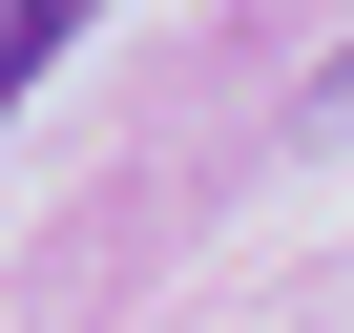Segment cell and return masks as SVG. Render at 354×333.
<instances>
[{
  "label": "cell",
  "mask_w": 354,
  "mask_h": 333,
  "mask_svg": "<svg viewBox=\"0 0 354 333\" xmlns=\"http://www.w3.org/2000/svg\"><path fill=\"white\" fill-rule=\"evenodd\" d=\"M63 42H84V0H0V104H21V84H42Z\"/></svg>",
  "instance_id": "6da1fadb"
}]
</instances>
